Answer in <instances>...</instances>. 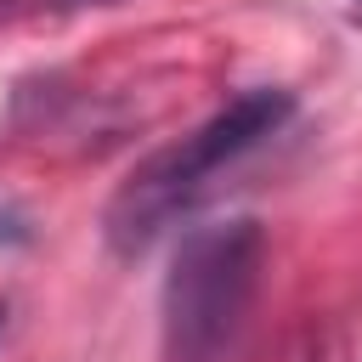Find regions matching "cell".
Listing matches in <instances>:
<instances>
[{"label": "cell", "mask_w": 362, "mask_h": 362, "mask_svg": "<svg viewBox=\"0 0 362 362\" xmlns=\"http://www.w3.org/2000/svg\"><path fill=\"white\" fill-rule=\"evenodd\" d=\"M294 113V96L283 85H255L243 96H232L221 113H209L198 130H187L181 141L147 153L107 198L102 209V238L119 255H141L204 187L221 164L243 158L249 147H260L283 119Z\"/></svg>", "instance_id": "obj_1"}, {"label": "cell", "mask_w": 362, "mask_h": 362, "mask_svg": "<svg viewBox=\"0 0 362 362\" xmlns=\"http://www.w3.org/2000/svg\"><path fill=\"white\" fill-rule=\"evenodd\" d=\"M260 255H266V238L249 215L192 226L175 243L164 288H158L164 362H221V351L232 345L255 300Z\"/></svg>", "instance_id": "obj_2"}, {"label": "cell", "mask_w": 362, "mask_h": 362, "mask_svg": "<svg viewBox=\"0 0 362 362\" xmlns=\"http://www.w3.org/2000/svg\"><path fill=\"white\" fill-rule=\"evenodd\" d=\"M28 238H34L28 215H23V209H11V204H0V249H23Z\"/></svg>", "instance_id": "obj_3"}, {"label": "cell", "mask_w": 362, "mask_h": 362, "mask_svg": "<svg viewBox=\"0 0 362 362\" xmlns=\"http://www.w3.org/2000/svg\"><path fill=\"white\" fill-rule=\"evenodd\" d=\"M6 311H11V305H6V294H0V334H6Z\"/></svg>", "instance_id": "obj_4"}, {"label": "cell", "mask_w": 362, "mask_h": 362, "mask_svg": "<svg viewBox=\"0 0 362 362\" xmlns=\"http://www.w3.org/2000/svg\"><path fill=\"white\" fill-rule=\"evenodd\" d=\"M356 6H362V0H356Z\"/></svg>", "instance_id": "obj_5"}]
</instances>
